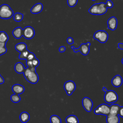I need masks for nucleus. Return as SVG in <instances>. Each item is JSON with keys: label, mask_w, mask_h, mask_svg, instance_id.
Returning <instances> with one entry per match:
<instances>
[{"label": "nucleus", "mask_w": 123, "mask_h": 123, "mask_svg": "<svg viewBox=\"0 0 123 123\" xmlns=\"http://www.w3.org/2000/svg\"><path fill=\"white\" fill-rule=\"evenodd\" d=\"M23 73L25 78L28 82L34 84L37 83L39 77L36 72V67H27L25 69Z\"/></svg>", "instance_id": "1"}, {"label": "nucleus", "mask_w": 123, "mask_h": 123, "mask_svg": "<svg viewBox=\"0 0 123 123\" xmlns=\"http://www.w3.org/2000/svg\"><path fill=\"white\" fill-rule=\"evenodd\" d=\"M107 12V7L104 2L93 4L88 10V12L93 15H102Z\"/></svg>", "instance_id": "2"}, {"label": "nucleus", "mask_w": 123, "mask_h": 123, "mask_svg": "<svg viewBox=\"0 0 123 123\" xmlns=\"http://www.w3.org/2000/svg\"><path fill=\"white\" fill-rule=\"evenodd\" d=\"M13 15V12L10 7L6 4L0 6V18L4 19L11 18Z\"/></svg>", "instance_id": "3"}, {"label": "nucleus", "mask_w": 123, "mask_h": 123, "mask_svg": "<svg viewBox=\"0 0 123 123\" xmlns=\"http://www.w3.org/2000/svg\"><path fill=\"white\" fill-rule=\"evenodd\" d=\"M104 101L107 103H113L117 101L118 99V96L117 94L112 90H108L105 92L104 97Z\"/></svg>", "instance_id": "4"}, {"label": "nucleus", "mask_w": 123, "mask_h": 123, "mask_svg": "<svg viewBox=\"0 0 123 123\" xmlns=\"http://www.w3.org/2000/svg\"><path fill=\"white\" fill-rule=\"evenodd\" d=\"M108 34L105 30L97 31L94 34L93 38L101 43H104L108 39Z\"/></svg>", "instance_id": "5"}, {"label": "nucleus", "mask_w": 123, "mask_h": 123, "mask_svg": "<svg viewBox=\"0 0 123 123\" xmlns=\"http://www.w3.org/2000/svg\"><path fill=\"white\" fill-rule=\"evenodd\" d=\"M96 115H103L107 116L110 114V106L106 104H101L98 106L94 111Z\"/></svg>", "instance_id": "6"}, {"label": "nucleus", "mask_w": 123, "mask_h": 123, "mask_svg": "<svg viewBox=\"0 0 123 123\" xmlns=\"http://www.w3.org/2000/svg\"><path fill=\"white\" fill-rule=\"evenodd\" d=\"M91 45L90 42H87L86 43H82L78 48H75L74 46H72L71 48L73 49L74 52H78V51L83 55H87L89 52V47Z\"/></svg>", "instance_id": "7"}, {"label": "nucleus", "mask_w": 123, "mask_h": 123, "mask_svg": "<svg viewBox=\"0 0 123 123\" xmlns=\"http://www.w3.org/2000/svg\"><path fill=\"white\" fill-rule=\"evenodd\" d=\"M63 87L67 95L71 96L76 88V85L74 81L69 80L64 83Z\"/></svg>", "instance_id": "8"}, {"label": "nucleus", "mask_w": 123, "mask_h": 123, "mask_svg": "<svg viewBox=\"0 0 123 123\" xmlns=\"http://www.w3.org/2000/svg\"><path fill=\"white\" fill-rule=\"evenodd\" d=\"M82 105L84 109L87 112H90L92 111L93 103L92 100L88 97H84L82 101Z\"/></svg>", "instance_id": "9"}, {"label": "nucleus", "mask_w": 123, "mask_h": 123, "mask_svg": "<svg viewBox=\"0 0 123 123\" xmlns=\"http://www.w3.org/2000/svg\"><path fill=\"white\" fill-rule=\"evenodd\" d=\"M35 34L34 29L31 26H26L23 29V36L26 39H30L32 38L35 36Z\"/></svg>", "instance_id": "10"}, {"label": "nucleus", "mask_w": 123, "mask_h": 123, "mask_svg": "<svg viewBox=\"0 0 123 123\" xmlns=\"http://www.w3.org/2000/svg\"><path fill=\"white\" fill-rule=\"evenodd\" d=\"M117 20L114 16H112L110 17L107 21L108 28L111 30H115L117 28Z\"/></svg>", "instance_id": "11"}, {"label": "nucleus", "mask_w": 123, "mask_h": 123, "mask_svg": "<svg viewBox=\"0 0 123 123\" xmlns=\"http://www.w3.org/2000/svg\"><path fill=\"white\" fill-rule=\"evenodd\" d=\"M123 84V79L121 76L119 74L116 75L111 80V84L113 86L118 87H120Z\"/></svg>", "instance_id": "12"}, {"label": "nucleus", "mask_w": 123, "mask_h": 123, "mask_svg": "<svg viewBox=\"0 0 123 123\" xmlns=\"http://www.w3.org/2000/svg\"><path fill=\"white\" fill-rule=\"evenodd\" d=\"M12 89L14 94H16L18 95L23 93L25 91L24 86L20 84H15L13 85Z\"/></svg>", "instance_id": "13"}, {"label": "nucleus", "mask_w": 123, "mask_h": 123, "mask_svg": "<svg viewBox=\"0 0 123 123\" xmlns=\"http://www.w3.org/2000/svg\"><path fill=\"white\" fill-rule=\"evenodd\" d=\"M121 106L118 104H112L110 106V114L112 115H118L119 111Z\"/></svg>", "instance_id": "14"}, {"label": "nucleus", "mask_w": 123, "mask_h": 123, "mask_svg": "<svg viewBox=\"0 0 123 123\" xmlns=\"http://www.w3.org/2000/svg\"><path fill=\"white\" fill-rule=\"evenodd\" d=\"M43 8V4L41 3H37L33 6L30 10V12L33 14H37L42 11Z\"/></svg>", "instance_id": "15"}, {"label": "nucleus", "mask_w": 123, "mask_h": 123, "mask_svg": "<svg viewBox=\"0 0 123 123\" xmlns=\"http://www.w3.org/2000/svg\"><path fill=\"white\" fill-rule=\"evenodd\" d=\"M107 123H119L120 118L118 115H112L109 114L106 118Z\"/></svg>", "instance_id": "16"}, {"label": "nucleus", "mask_w": 123, "mask_h": 123, "mask_svg": "<svg viewBox=\"0 0 123 123\" xmlns=\"http://www.w3.org/2000/svg\"><path fill=\"white\" fill-rule=\"evenodd\" d=\"M12 35L15 38L17 39L20 38L23 36V29L21 27L15 28L12 31Z\"/></svg>", "instance_id": "17"}, {"label": "nucleus", "mask_w": 123, "mask_h": 123, "mask_svg": "<svg viewBox=\"0 0 123 123\" xmlns=\"http://www.w3.org/2000/svg\"><path fill=\"white\" fill-rule=\"evenodd\" d=\"M25 69L23 64L20 62H17L14 65V70L15 72L18 74L23 73Z\"/></svg>", "instance_id": "18"}, {"label": "nucleus", "mask_w": 123, "mask_h": 123, "mask_svg": "<svg viewBox=\"0 0 123 123\" xmlns=\"http://www.w3.org/2000/svg\"><path fill=\"white\" fill-rule=\"evenodd\" d=\"M66 123H79V120L76 116L74 115H70L65 119Z\"/></svg>", "instance_id": "19"}, {"label": "nucleus", "mask_w": 123, "mask_h": 123, "mask_svg": "<svg viewBox=\"0 0 123 123\" xmlns=\"http://www.w3.org/2000/svg\"><path fill=\"white\" fill-rule=\"evenodd\" d=\"M20 121L23 123H25L27 122L30 119L29 114L25 111L22 112L19 116Z\"/></svg>", "instance_id": "20"}, {"label": "nucleus", "mask_w": 123, "mask_h": 123, "mask_svg": "<svg viewBox=\"0 0 123 123\" xmlns=\"http://www.w3.org/2000/svg\"><path fill=\"white\" fill-rule=\"evenodd\" d=\"M15 49L19 52L20 53L24 51L26 49H27V46L25 43H19L17 44L15 46Z\"/></svg>", "instance_id": "21"}, {"label": "nucleus", "mask_w": 123, "mask_h": 123, "mask_svg": "<svg viewBox=\"0 0 123 123\" xmlns=\"http://www.w3.org/2000/svg\"><path fill=\"white\" fill-rule=\"evenodd\" d=\"M9 39L8 35L4 31L0 32V42L6 43Z\"/></svg>", "instance_id": "22"}, {"label": "nucleus", "mask_w": 123, "mask_h": 123, "mask_svg": "<svg viewBox=\"0 0 123 123\" xmlns=\"http://www.w3.org/2000/svg\"><path fill=\"white\" fill-rule=\"evenodd\" d=\"M50 123H62L61 118L56 115H52L50 117Z\"/></svg>", "instance_id": "23"}, {"label": "nucleus", "mask_w": 123, "mask_h": 123, "mask_svg": "<svg viewBox=\"0 0 123 123\" xmlns=\"http://www.w3.org/2000/svg\"><path fill=\"white\" fill-rule=\"evenodd\" d=\"M24 15L20 12H16L13 15V19L15 21L19 22L21 21L23 18Z\"/></svg>", "instance_id": "24"}, {"label": "nucleus", "mask_w": 123, "mask_h": 123, "mask_svg": "<svg viewBox=\"0 0 123 123\" xmlns=\"http://www.w3.org/2000/svg\"><path fill=\"white\" fill-rule=\"evenodd\" d=\"M11 100L14 103H18L21 100V98L19 95L16 94H14L12 95L10 97Z\"/></svg>", "instance_id": "25"}, {"label": "nucleus", "mask_w": 123, "mask_h": 123, "mask_svg": "<svg viewBox=\"0 0 123 123\" xmlns=\"http://www.w3.org/2000/svg\"><path fill=\"white\" fill-rule=\"evenodd\" d=\"M29 53V51L26 49L24 51L20 52V54L19 56V58L20 59H26Z\"/></svg>", "instance_id": "26"}, {"label": "nucleus", "mask_w": 123, "mask_h": 123, "mask_svg": "<svg viewBox=\"0 0 123 123\" xmlns=\"http://www.w3.org/2000/svg\"><path fill=\"white\" fill-rule=\"evenodd\" d=\"M78 0H67L68 6L70 7H73L75 6L77 3Z\"/></svg>", "instance_id": "27"}, {"label": "nucleus", "mask_w": 123, "mask_h": 123, "mask_svg": "<svg viewBox=\"0 0 123 123\" xmlns=\"http://www.w3.org/2000/svg\"><path fill=\"white\" fill-rule=\"evenodd\" d=\"M35 58H36L35 55L33 53L30 52V53L28 54L26 60V61H32Z\"/></svg>", "instance_id": "28"}, {"label": "nucleus", "mask_w": 123, "mask_h": 123, "mask_svg": "<svg viewBox=\"0 0 123 123\" xmlns=\"http://www.w3.org/2000/svg\"><path fill=\"white\" fill-rule=\"evenodd\" d=\"M32 64H33V67H37L39 65V60L37 58H35L34 59H33L32 61Z\"/></svg>", "instance_id": "29"}, {"label": "nucleus", "mask_w": 123, "mask_h": 123, "mask_svg": "<svg viewBox=\"0 0 123 123\" xmlns=\"http://www.w3.org/2000/svg\"><path fill=\"white\" fill-rule=\"evenodd\" d=\"M107 8H111L113 6V3L111 0H107L105 3Z\"/></svg>", "instance_id": "30"}, {"label": "nucleus", "mask_w": 123, "mask_h": 123, "mask_svg": "<svg viewBox=\"0 0 123 123\" xmlns=\"http://www.w3.org/2000/svg\"><path fill=\"white\" fill-rule=\"evenodd\" d=\"M7 52V49L6 47L0 48V55H1Z\"/></svg>", "instance_id": "31"}, {"label": "nucleus", "mask_w": 123, "mask_h": 123, "mask_svg": "<svg viewBox=\"0 0 123 123\" xmlns=\"http://www.w3.org/2000/svg\"><path fill=\"white\" fill-rule=\"evenodd\" d=\"M26 64L27 67H28V68H31V67H33L32 61H26Z\"/></svg>", "instance_id": "32"}, {"label": "nucleus", "mask_w": 123, "mask_h": 123, "mask_svg": "<svg viewBox=\"0 0 123 123\" xmlns=\"http://www.w3.org/2000/svg\"><path fill=\"white\" fill-rule=\"evenodd\" d=\"M67 42L69 44H72L74 43V39L72 37H69L67 38V40H66Z\"/></svg>", "instance_id": "33"}, {"label": "nucleus", "mask_w": 123, "mask_h": 123, "mask_svg": "<svg viewBox=\"0 0 123 123\" xmlns=\"http://www.w3.org/2000/svg\"><path fill=\"white\" fill-rule=\"evenodd\" d=\"M118 115L123 118V106H122L120 107L119 111V113H118Z\"/></svg>", "instance_id": "34"}, {"label": "nucleus", "mask_w": 123, "mask_h": 123, "mask_svg": "<svg viewBox=\"0 0 123 123\" xmlns=\"http://www.w3.org/2000/svg\"><path fill=\"white\" fill-rule=\"evenodd\" d=\"M65 50H66V48L64 46H62L60 47L59 48V52H60L61 53L64 52L65 51Z\"/></svg>", "instance_id": "35"}, {"label": "nucleus", "mask_w": 123, "mask_h": 123, "mask_svg": "<svg viewBox=\"0 0 123 123\" xmlns=\"http://www.w3.org/2000/svg\"><path fill=\"white\" fill-rule=\"evenodd\" d=\"M118 47L120 49H121L122 50H123V43H119L118 44Z\"/></svg>", "instance_id": "36"}, {"label": "nucleus", "mask_w": 123, "mask_h": 123, "mask_svg": "<svg viewBox=\"0 0 123 123\" xmlns=\"http://www.w3.org/2000/svg\"><path fill=\"white\" fill-rule=\"evenodd\" d=\"M5 46H6V43L0 42V48L5 47Z\"/></svg>", "instance_id": "37"}, {"label": "nucleus", "mask_w": 123, "mask_h": 123, "mask_svg": "<svg viewBox=\"0 0 123 123\" xmlns=\"http://www.w3.org/2000/svg\"><path fill=\"white\" fill-rule=\"evenodd\" d=\"M4 82V80L2 76L0 74V84H2Z\"/></svg>", "instance_id": "38"}, {"label": "nucleus", "mask_w": 123, "mask_h": 123, "mask_svg": "<svg viewBox=\"0 0 123 123\" xmlns=\"http://www.w3.org/2000/svg\"><path fill=\"white\" fill-rule=\"evenodd\" d=\"M102 91H103V92H106L108 90H107V88L106 87H105V86H103V87H102Z\"/></svg>", "instance_id": "39"}, {"label": "nucleus", "mask_w": 123, "mask_h": 123, "mask_svg": "<svg viewBox=\"0 0 123 123\" xmlns=\"http://www.w3.org/2000/svg\"><path fill=\"white\" fill-rule=\"evenodd\" d=\"M122 63L123 64V58L122 60Z\"/></svg>", "instance_id": "40"}, {"label": "nucleus", "mask_w": 123, "mask_h": 123, "mask_svg": "<svg viewBox=\"0 0 123 123\" xmlns=\"http://www.w3.org/2000/svg\"><path fill=\"white\" fill-rule=\"evenodd\" d=\"M92 0V1H94V0Z\"/></svg>", "instance_id": "41"}, {"label": "nucleus", "mask_w": 123, "mask_h": 123, "mask_svg": "<svg viewBox=\"0 0 123 123\" xmlns=\"http://www.w3.org/2000/svg\"></svg>", "instance_id": "42"}]
</instances>
